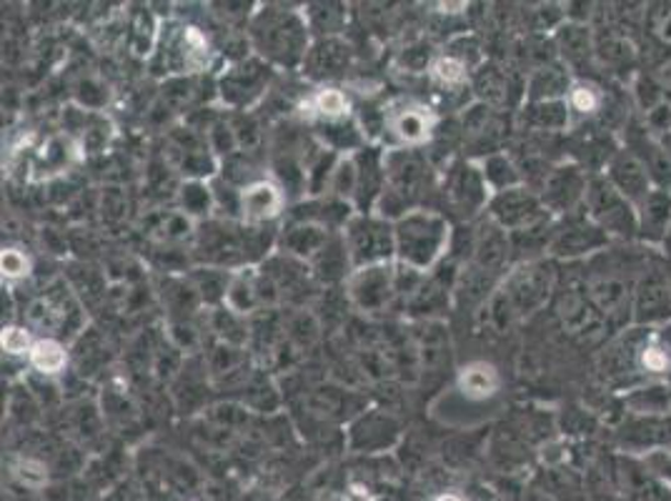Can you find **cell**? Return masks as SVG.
I'll return each mask as SVG.
<instances>
[{
    "instance_id": "9",
    "label": "cell",
    "mask_w": 671,
    "mask_h": 501,
    "mask_svg": "<svg viewBox=\"0 0 671 501\" xmlns=\"http://www.w3.org/2000/svg\"><path fill=\"white\" fill-rule=\"evenodd\" d=\"M0 344H3L5 354L29 356L35 341L31 339V333L25 331L23 327H8V329H3V339H0Z\"/></svg>"
},
{
    "instance_id": "3",
    "label": "cell",
    "mask_w": 671,
    "mask_h": 501,
    "mask_svg": "<svg viewBox=\"0 0 671 501\" xmlns=\"http://www.w3.org/2000/svg\"><path fill=\"white\" fill-rule=\"evenodd\" d=\"M434 113L421 103H406L386 116V130L403 146H421L434 130Z\"/></svg>"
},
{
    "instance_id": "7",
    "label": "cell",
    "mask_w": 671,
    "mask_h": 501,
    "mask_svg": "<svg viewBox=\"0 0 671 501\" xmlns=\"http://www.w3.org/2000/svg\"><path fill=\"white\" fill-rule=\"evenodd\" d=\"M308 109L314 111V116H319L326 123H336L349 116L351 101L346 99V93L339 91V88H321L311 95L308 101Z\"/></svg>"
},
{
    "instance_id": "8",
    "label": "cell",
    "mask_w": 671,
    "mask_h": 501,
    "mask_svg": "<svg viewBox=\"0 0 671 501\" xmlns=\"http://www.w3.org/2000/svg\"><path fill=\"white\" fill-rule=\"evenodd\" d=\"M429 73L441 86L458 88V86L466 83V76H469V66H466L462 58L452 56V53H444V56L431 60Z\"/></svg>"
},
{
    "instance_id": "2",
    "label": "cell",
    "mask_w": 671,
    "mask_h": 501,
    "mask_svg": "<svg viewBox=\"0 0 671 501\" xmlns=\"http://www.w3.org/2000/svg\"><path fill=\"white\" fill-rule=\"evenodd\" d=\"M396 246V236L391 234V228L376 221H361L351 224L349 228V249L351 257L356 263H364V266H374V263L384 261L391 249Z\"/></svg>"
},
{
    "instance_id": "14",
    "label": "cell",
    "mask_w": 671,
    "mask_h": 501,
    "mask_svg": "<svg viewBox=\"0 0 671 501\" xmlns=\"http://www.w3.org/2000/svg\"><path fill=\"white\" fill-rule=\"evenodd\" d=\"M434 501H466V497H462V494H456V491H444V494H439V497H434Z\"/></svg>"
},
{
    "instance_id": "4",
    "label": "cell",
    "mask_w": 671,
    "mask_h": 501,
    "mask_svg": "<svg viewBox=\"0 0 671 501\" xmlns=\"http://www.w3.org/2000/svg\"><path fill=\"white\" fill-rule=\"evenodd\" d=\"M238 210L246 224H263L284 210V191L271 181H253L238 196Z\"/></svg>"
},
{
    "instance_id": "12",
    "label": "cell",
    "mask_w": 671,
    "mask_h": 501,
    "mask_svg": "<svg viewBox=\"0 0 671 501\" xmlns=\"http://www.w3.org/2000/svg\"><path fill=\"white\" fill-rule=\"evenodd\" d=\"M571 103H573V109H577V111H581V113H591V111H596L599 99H596V93L591 91V88L579 86V88H573Z\"/></svg>"
},
{
    "instance_id": "1",
    "label": "cell",
    "mask_w": 671,
    "mask_h": 501,
    "mask_svg": "<svg viewBox=\"0 0 671 501\" xmlns=\"http://www.w3.org/2000/svg\"><path fill=\"white\" fill-rule=\"evenodd\" d=\"M396 251L411 269H429L448 241V226L441 216L417 210L396 226Z\"/></svg>"
},
{
    "instance_id": "6",
    "label": "cell",
    "mask_w": 671,
    "mask_h": 501,
    "mask_svg": "<svg viewBox=\"0 0 671 501\" xmlns=\"http://www.w3.org/2000/svg\"><path fill=\"white\" fill-rule=\"evenodd\" d=\"M29 364L43 376H56L68 366V351L56 339H38L29 354Z\"/></svg>"
},
{
    "instance_id": "13",
    "label": "cell",
    "mask_w": 671,
    "mask_h": 501,
    "mask_svg": "<svg viewBox=\"0 0 671 501\" xmlns=\"http://www.w3.org/2000/svg\"><path fill=\"white\" fill-rule=\"evenodd\" d=\"M644 364H647L651 372H661V368H667V356L661 354L659 349H647L644 351Z\"/></svg>"
},
{
    "instance_id": "10",
    "label": "cell",
    "mask_w": 671,
    "mask_h": 501,
    "mask_svg": "<svg viewBox=\"0 0 671 501\" xmlns=\"http://www.w3.org/2000/svg\"><path fill=\"white\" fill-rule=\"evenodd\" d=\"M15 477L29 489H41L48 481V469L38 459H23L15 464Z\"/></svg>"
},
{
    "instance_id": "11",
    "label": "cell",
    "mask_w": 671,
    "mask_h": 501,
    "mask_svg": "<svg viewBox=\"0 0 671 501\" xmlns=\"http://www.w3.org/2000/svg\"><path fill=\"white\" fill-rule=\"evenodd\" d=\"M0 271H3V276L11 281L23 278V276H29V271H31V259L18 249H5L3 257H0Z\"/></svg>"
},
{
    "instance_id": "5",
    "label": "cell",
    "mask_w": 671,
    "mask_h": 501,
    "mask_svg": "<svg viewBox=\"0 0 671 501\" xmlns=\"http://www.w3.org/2000/svg\"><path fill=\"white\" fill-rule=\"evenodd\" d=\"M499 389V374L497 368L487 362H474L462 368L458 374V391L471 401H484L497 394Z\"/></svg>"
}]
</instances>
